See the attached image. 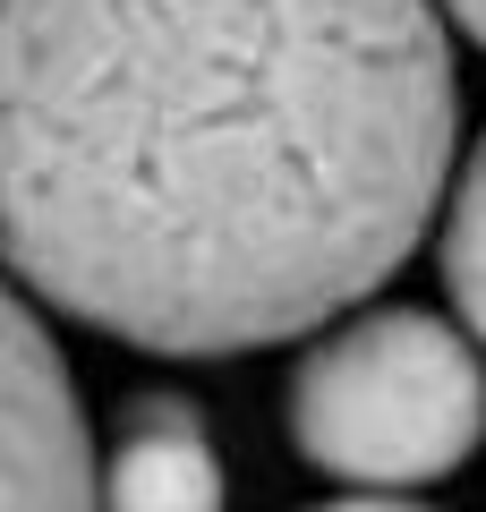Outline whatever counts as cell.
Instances as JSON below:
<instances>
[{
	"mask_svg": "<svg viewBox=\"0 0 486 512\" xmlns=\"http://www.w3.org/2000/svg\"><path fill=\"white\" fill-rule=\"evenodd\" d=\"M452 171L435 0H0V274L128 350L324 333Z\"/></svg>",
	"mask_w": 486,
	"mask_h": 512,
	"instance_id": "1",
	"label": "cell"
},
{
	"mask_svg": "<svg viewBox=\"0 0 486 512\" xmlns=\"http://www.w3.org/2000/svg\"><path fill=\"white\" fill-rule=\"evenodd\" d=\"M290 444L359 495H410L486 444V359L435 308H359L290 367Z\"/></svg>",
	"mask_w": 486,
	"mask_h": 512,
	"instance_id": "2",
	"label": "cell"
},
{
	"mask_svg": "<svg viewBox=\"0 0 486 512\" xmlns=\"http://www.w3.org/2000/svg\"><path fill=\"white\" fill-rule=\"evenodd\" d=\"M0 512H103V453L35 299L0 274Z\"/></svg>",
	"mask_w": 486,
	"mask_h": 512,
	"instance_id": "3",
	"label": "cell"
},
{
	"mask_svg": "<svg viewBox=\"0 0 486 512\" xmlns=\"http://www.w3.org/2000/svg\"><path fill=\"white\" fill-rule=\"evenodd\" d=\"M214 427L188 393H137L120 410V436L103 453V512H222Z\"/></svg>",
	"mask_w": 486,
	"mask_h": 512,
	"instance_id": "4",
	"label": "cell"
},
{
	"mask_svg": "<svg viewBox=\"0 0 486 512\" xmlns=\"http://www.w3.org/2000/svg\"><path fill=\"white\" fill-rule=\"evenodd\" d=\"M444 231H435V256H444V291L452 308H461V333L486 350V137L461 154V171H452L444 188Z\"/></svg>",
	"mask_w": 486,
	"mask_h": 512,
	"instance_id": "5",
	"label": "cell"
},
{
	"mask_svg": "<svg viewBox=\"0 0 486 512\" xmlns=\"http://www.w3.org/2000/svg\"><path fill=\"white\" fill-rule=\"evenodd\" d=\"M435 9H444V26H461V35L486 52V0H435Z\"/></svg>",
	"mask_w": 486,
	"mask_h": 512,
	"instance_id": "6",
	"label": "cell"
},
{
	"mask_svg": "<svg viewBox=\"0 0 486 512\" xmlns=\"http://www.w3.org/2000/svg\"><path fill=\"white\" fill-rule=\"evenodd\" d=\"M316 512H435V504H410V495H342V504H316Z\"/></svg>",
	"mask_w": 486,
	"mask_h": 512,
	"instance_id": "7",
	"label": "cell"
}]
</instances>
